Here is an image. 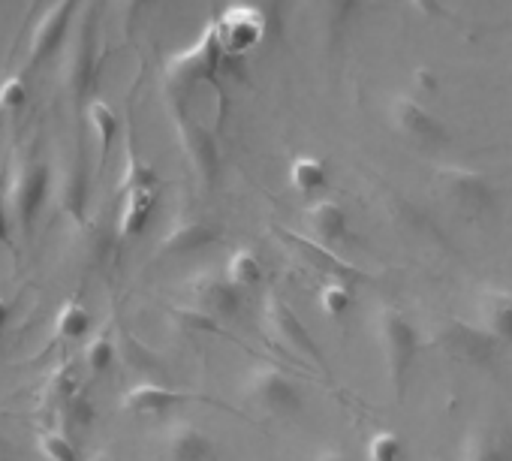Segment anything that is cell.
I'll list each match as a JSON object with an SVG mask.
<instances>
[{
    "instance_id": "6da1fadb",
    "label": "cell",
    "mask_w": 512,
    "mask_h": 461,
    "mask_svg": "<svg viewBox=\"0 0 512 461\" xmlns=\"http://www.w3.org/2000/svg\"><path fill=\"white\" fill-rule=\"evenodd\" d=\"M374 335H377V347L383 356L386 380L395 398H404L407 383L416 371V359H419V329L407 317V311H401L398 305H380L374 314Z\"/></svg>"
},
{
    "instance_id": "7a4b0ae2",
    "label": "cell",
    "mask_w": 512,
    "mask_h": 461,
    "mask_svg": "<svg viewBox=\"0 0 512 461\" xmlns=\"http://www.w3.org/2000/svg\"><path fill=\"white\" fill-rule=\"evenodd\" d=\"M226 64H229V55L223 52V43L211 19L190 46L166 58V82L175 94H187L196 85H220Z\"/></svg>"
},
{
    "instance_id": "3957f363",
    "label": "cell",
    "mask_w": 512,
    "mask_h": 461,
    "mask_svg": "<svg viewBox=\"0 0 512 461\" xmlns=\"http://www.w3.org/2000/svg\"><path fill=\"white\" fill-rule=\"evenodd\" d=\"M434 193L461 217L479 220L494 211L497 205V187L494 181L473 166L464 163H440L431 175Z\"/></svg>"
},
{
    "instance_id": "277c9868",
    "label": "cell",
    "mask_w": 512,
    "mask_h": 461,
    "mask_svg": "<svg viewBox=\"0 0 512 461\" xmlns=\"http://www.w3.org/2000/svg\"><path fill=\"white\" fill-rule=\"evenodd\" d=\"M241 398L272 416H293L305 407L302 386L269 362H256L241 374Z\"/></svg>"
},
{
    "instance_id": "5b68a950",
    "label": "cell",
    "mask_w": 512,
    "mask_h": 461,
    "mask_svg": "<svg viewBox=\"0 0 512 461\" xmlns=\"http://www.w3.org/2000/svg\"><path fill=\"white\" fill-rule=\"evenodd\" d=\"M386 121L404 142H410L416 148L437 151V148L449 145L446 121L407 91H398L386 100Z\"/></svg>"
},
{
    "instance_id": "8992f818",
    "label": "cell",
    "mask_w": 512,
    "mask_h": 461,
    "mask_svg": "<svg viewBox=\"0 0 512 461\" xmlns=\"http://www.w3.org/2000/svg\"><path fill=\"white\" fill-rule=\"evenodd\" d=\"M260 323L263 329L284 344L293 356H302L308 362H314L320 371H329L323 350L317 344V338L311 335V329L305 326V320L290 308V302L278 293V290H266L263 293V308H260Z\"/></svg>"
},
{
    "instance_id": "52a82bcc",
    "label": "cell",
    "mask_w": 512,
    "mask_h": 461,
    "mask_svg": "<svg viewBox=\"0 0 512 461\" xmlns=\"http://www.w3.org/2000/svg\"><path fill=\"white\" fill-rule=\"evenodd\" d=\"M437 347L458 365L491 368L503 344L479 320H446L437 332Z\"/></svg>"
},
{
    "instance_id": "ba28073f",
    "label": "cell",
    "mask_w": 512,
    "mask_h": 461,
    "mask_svg": "<svg viewBox=\"0 0 512 461\" xmlns=\"http://www.w3.org/2000/svg\"><path fill=\"white\" fill-rule=\"evenodd\" d=\"M214 28L223 43V52L229 55V61H235L263 46L269 34V19L253 4H232L220 16H214Z\"/></svg>"
},
{
    "instance_id": "9c48e42d",
    "label": "cell",
    "mask_w": 512,
    "mask_h": 461,
    "mask_svg": "<svg viewBox=\"0 0 512 461\" xmlns=\"http://www.w3.org/2000/svg\"><path fill=\"white\" fill-rule=\"evenodd\" d=\"M49 193V166L40 157H25L16 163V172L10 178V208L16 214V223L22 233H31L34 220L46 202Z\"/></svg>"
},
{
    "instance_id": "30bf717a",
    "label": "cell",
    "mask_w": 512,
    "mask_h": 461,
    "mask_svg": "<svg viewBox=\"0 0 512 461\" xmlns=\"http://www.w3.org/2000/svg\"><path fill=\"white\" fill-rule=\"evenodd\" d=\"M172 118H175V130H178V142H181L184 157L190 160V166L199 172V178L205 184H214L217 175H220V145H217V136L202 121H196L181 106V100H175Z\"/></svg>"
},
{
    "instance_id": "8fae6325",
    "label": "cell",
    "mask_w": 512,
    "mask_h": 461,
    "mask_svg": "<svg viewBox=\"0 0 512 461\" xmlns=\"http://www.w3.org/2000/svg\"><path fill=\"white\" fill-rule=\"evenodd\" d=\"M193 308L205 311L214 320H238L244 311V290L226 281L223 272H202L193 278Z\"/></svg>"
},
{
    "instance_id": "7c38bea8",
    "label": "cell",
    "mask_w": 512,
    "mask_h": 461,
    "mask_svg": "<svg viewBox=\"0 0 512 461\" xmlns=\"http://www.w3.org/2000/svg\"><path fill=\"white\" fill-rule=\"evenodd\" d=\"M166 461H217V440L190 419H175L160 437Z\"/></svg>"
},
{
    "instance_id": "4fadbf2b",
    "label": "cell",
    "mask_w": 512,
    "mask_h": 461,
    "mask_svg": "<svg viewBox=\"0 0 512 461\" xmlns=\"http://www.w3.org/2000/svg\"><path fill=\"white\" fill-rule=\"evenodd\" d=\"M73 10H76V0H58L55 7H49V10L37 19V25H34V31H31V43H28V58H31V64H40V61L52 58V55L61 49L64 34H67V28H70V19H73Z\"/></svg>"
},
{
    "instance_id": "5bb4252c",
    "label": "cell",
    "mask_w": 512,
    "mask_h": 461,
    "mask_svg": "<svg viewBox=\"0 0 512 461\" xmlns=\"http://www.w3.org/2000/svg\"><path fill=\"white\" fill-rule=\"evenodd\" d=\"M308 229H311V239L329 245V248H341L347 242H353V229H350V214L338 199H317L308 205L305 211Z\"/></svg>"
},
{
    "instance_id": "9a60e30c",
    "label": "cell",
    "mask_w": 512,
    "mask_h": 461,
    "mask_svg": "<svg viewBox=\"0 0 512 461\" xmlns=\"http://www.w3.org/2000/svg\"><path fill=\"white\" fill-rule=\"evenodd\" d=\"M121 214H118V236L121 239H136L148 226L157 202H160V181H145V184H130L121 187Z\"/></svg>"
},
{
    "instance_id": "2e32d148",
    "label": "cell",
    "mask_w": 512,
    "mask_h": 461,
    "mask_svg": "<svg viewBox=\"0 0 512 461\" xmlns=\"http://www.w3.org/2000/svg\"><path fill=\"white\" fill-rule=\"evenodd\" d=\"M275 233L290 245V248H296L308 263H314L326 278H341V281H356V278H362V269H356L350 260H344L335 248H329V245H323V242H317V239H311V236H299V233H290V229H284V226H275Z\"/></svg>"
},
{
    "instance_id": "e0dca14e",
    "label": "cell",
    "mask_w": 512,
    "mask_h": 461,
    "mask_svg": "<svg viewBox=\"0 0 512 461\" xmlns=\"http://www.w3.org/2000/svg\"><path fill=\"white\" fill-rule=\"evenodd\" d=\"M455 461H512V440L500 425H470L458 443Z\"/></svg>"
},
{
    "instance_id": "ac0fdd59",
    "label": "cell",
    "mask_w": 512,
    "mask_h": 461,
    "mask_svg": "<svg viewBox=\"0 0 512 461\" xmlns=\"http://www.w3.org/2000/svg\"><path fill=\"white\" fill-rule=\"evenodd\" d=\"M199 398L202 395L181 392V389H172L163 383H139L121 395V410H127V413H166L178 404L199 401Z\"/></svg>"
},
{
    "instance_id": "d6986e66",
    "label": "cell",
    "mask_w": 512,
    "mask_h": 461,
    "mask_svg": "<svg viewBox=\"0 0 512 461\" xmlns=\"http://www.w3.org/2000/svg\"><path fill=\"white\" fill-rule=\"evenodd\" d=\"M479 323L506 347H512V293L500 287H485L476 302Z\"/></svg>"
},
{
    "instance_id": "ffe728a7",
    "label": "cell",
    "mask_w": 512,
    "mask_h": 461,
    "mask_svg": "<svg viewBox=\"0 0 512 461\" xmlns=\"http://www.w3.org/2000/svg\"><path fill=\"white\" fill-rule=\"evenodd\" d=\"M214 242H220V233L214 226H208L205 220H181L163 236L160 251L175 254V257H187V254H199V251L211 248Z\"/></svg>"
},
{
    "instance_id": "44dd1931",
    "label": "cell",
    "mask_w": 512,
    "mask_h": 461,
    "mask_svg": "<svg viewBox=\"0 0 512 461\" xmlns=\"http://www.w3.org/2000/svg\"><path fill=\"white\" fill-rule=\"evenodd\" d=\"M290 187L302 196V199H323V193L329 190V163L317 154H299L290 163Z\"/></svg>"
},
{
    "instance_id": "7402d4cb",
    "label": "cell",
    "mask_w": 512,
    "mask_h": 461,
    "mask_svg": "<svg viewBox=\"0 0 512 461\" xmlns=\"http://www.w3.org/2000/svg\"><path fill=\"white\" fill-rule=\"evenodd\" d=\"M223 275H226L229 284H235L238 290L247 293L250 287L263 284L266 269H263V260H260V254H256V251H250V248H235V251L229 254V260L223 263Z\"/></svg>"
},
{
    "instance_id": "603a6c76",
    "label": "cell",
    "mask_w": 512,
    "mask_h": 461,
    "mask_svg": "<svg viewBox=\"0 0 512 461\" xmlns=\"http://www.w3.org/2000/svg\"><path fill=\"white\" fill-rule=\"evenodd\" d=\"M85 115H88V121L94 127V136H97V169H103L106 160H109L112 142L118 136V115L106 100H91Z\"/></svg>"
},
{
    "instance_id": "cb8c5ba5",
    "label": "cell",
    "mask_w": 512,
    "mask_h": 461,
    "mask_svg": "<svg viewBox=\"0 0 512 461\" xmlns=\"http://www.w3.org/2000/svg\"><path fill=\"white\" fill-rule=\"evenodd\" d=\"M317 305L320 311L329 317V320H341L350 314L353 308V290H350V281H341V278H329L320 290H317Z\"/></svg>"
},
{
    "instance_id": "d4e9b609",
    "label": "cell",
    "mask_w": 512,
    "mask_h": 461,
    "mask_svg": "<svg viewBox=\"0 0 512 461\" xmlns=\"http://www.w3.org/2000/svg\"><path fill=\"white\" fill-rule=\"evenodd\" d=\"M55 332L58 338H67V341H79L91 332V314L82 302H67L58 314V323H55Z\"/></svg>"
},
{
    "instance_id": "484cf974",
    "label": "cell",
    "mask_w": 512,
    "mask_h": 461,
    "mask_svg": "<svg viewBox=\"0 0 512 461\" xmlns=\"http://www.w3.org/2000/svg\"><path fill=\"white\" fill-rule=\"evenodd\" d=\"M82 389H79V377H76V371H73V365L67 362V365H61L52 377H49V386H46V404L49 407H64L70 398H76Z\"/></svg>"
},
{
    "instance_id": "4316f807",
    "label": "cell",
    "mask_w": 512,
    "mask_h": 461,
    "mask_svg": "<svg viewBox=\"0 0 512 461\" xmlns=\"http://www.w3.org/2000/svg\"><path fill=\"white\" fill-rule=\"evenodd\" d=\"M115 362V341L109 335V329H103L100 335H94L85 347V365L94 377L106 374Z\"/></svg>"
},
{
    "instance_id": "83f0119b",
    "label": "cell",
    "mask_w": 512,
    "mask_h": 461,
    "mask_svg": "<svg viewBox=\"0 0 512 461\" xmlns=\"http://www.w3.org/2000/svg\"><path fill=\"white\" fill-rule=\"evenodd\" d=\"M404 443L395 431H374L365 443V461H401Z\"/></svg>"
},
{
    "instance_id": "f1b7e54d",
    "label": "cell",
    "mask_w": 512,
    "mask_h": 461,
    "mask_svg": "<svg viewBox=\"0 0 512 461\" xmlns=\"http://www.w3.org/2000/svg\"><path fill=\"white\" fill-rule=\"evenodd\" d=\"M37 446L49 461H82L76 443L64 434V431H40L37 434Z\"/></svg>"
},
{
    "instance_id": "f546056e",
    "label": "cell",
    "mask_w": 512,
    "mask_h": 461,
    "mask_svg": "<svg viewBox=\"0 0 512 461\" xmlns=\"http://www.w3.org/2000/svg\"><path fill=\"white\" fill-rule=\"evenodd\" d=\"M61 416H64V425H67L70 431H85V428H91V422H94V404L79 392L76 398H70V401L61 407Z\"/></svg>"
},
{
    "instance_id": "4dcf8cb0",
    "label": "cell",
    "mask_w": 512,
    "mask_h": 461,
    "mask_svg": "<svg viewBox=\"0 0 512 461\" xmlns=\"http://www.w3.org/2000/svg\"><path fill=\"white\" fill-rule=\"evenodd\" d=\"M172 317L187 329V332H211V335H220L223 332V323L208 317L205 311L199 308H172Z\"/></svg>"
},
{
    "instance_id": "1f68e13d",
    "label": "cell",
    "mask_w": 512,
    "mask_h": 461,
    "mask_svg": "<svg viewBox=\"0 0 512 461\" xmlns=\"http://www.w3.org/2000/svg\"><path fill=\"white\" fill-rule=\"evenodd\" d=\"M28 103V85L22 76H10L0 82V112H19Z\"/></svg>"
},
{
    "instance_id": "d6a6232c",
    "label": "cell",
    "mask_w": 512,
    "mask_h": 461,
    "mask_svg": "<svg viewBox=\"0 0 512 461\" xmlns=\"http://www.w3.org/2000/svg\"><path fill=\"white\" fill-rule=\"evenodd\" d=\"M10 178L7 172H0V245L16 251V242H13V229H10Z\"/></svg>"
},
{
    "instance_id": "836d02e7",
    "label": "cell",
    "mask_w": 512,
    "mask_h": 461,
    "mask_svg": "<svg viewBox=\"0 0 512 461\" xmlns=\"http://www.w3.org/2000/svg\"><path fill=\"white\" fill-rule=\"evenodd\" d=\"M314 461H359V458L344 446H323V449H317Z\"/></svg>"
},
{
    "instance_id": "e575fe53",
    "label": "cell",
    "mask_w": 512,
    "mask_h": 461,
    "mask_svg": "<svg viewBox=\"0 0 512 461\" xmlns=\"http://www.w3.org/2000/svg\"><path fill=\"white\" fill-rule=\"evenodd\" d=\"M10 314H13V308H10V302L0 296V332H4V326L10 323Z\"/></svg>"
},
{
    "instance_id": "d590c367",
    "label": "cell",
    "mask_w": 512,
    "mask_h": 461,
    "mask_svg": "<svg viewBox=\"0 0 512 461\" xmlns=\"http://www.w3.org/2000/svg\"><path fill=\"white\" fill-rule=\"evenodd\" d=\"M91 461H121L118 455H112V452H106V449H100L97 455H91Z\"/></svg>"
},
{
    "instance_id": "8d00e7d4",
    "label": "cell",
    "mask_w": 512,
    "mask_h": 461,
    "mask_svg": "<svg viewBox=\"0 0 512 461\" xmlns=\"http://www.w3.org/2000/svg\"><path fill=\"white\" fill-rule=\"evenodd\" d=\"M124 4H127V10H130V13H136L139 7H145V4H151V0H124Z\"/></svg>"
}]
</instances>
